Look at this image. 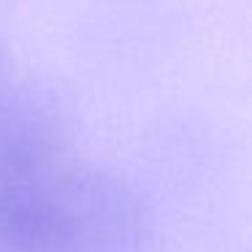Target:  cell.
<instances>
[{
  "instance_id": "obj_1",
  "label": "cell",
  "mask_w": 252,
  "mask_h": 252,
  "mask_svg": "<svg viewBox=\"0 0 252 252\" xmlns=\"http://www.w3.org/2000/svg\"><path fill=\"white\" fill-rule=\"evenodd\" d=\"M149 225L125 185L93 171L55 163L0 190V252H130Z\"/></svg>"
},
{
  "instance_id": "obj_2",
  "label": "cell",
  "mask_w": 252,
  "mask_h": 252,
  "mask_svg": "<svg viewBox=\"0 0 252 252\" xmlns=\"http://www.w3.org/2000/svg\"><path fill=\"white\" fill-rule=\"evenodd\" d=\"M57 125L30 98H0V190L57 163Z\"/></svg>"
}]
</instances>
